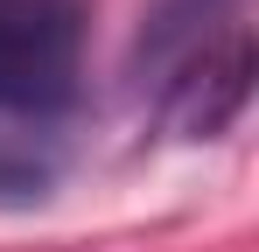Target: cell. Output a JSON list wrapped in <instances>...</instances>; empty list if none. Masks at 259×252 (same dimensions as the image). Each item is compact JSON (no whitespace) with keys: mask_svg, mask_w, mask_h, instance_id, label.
<instances>
[{"mask_svg":"<svg viewBox=\"0 0 259 252\" xmlns=\"http://www.w3.org/2000/svg\"><path fill=\"white\" fill-rule=\"evenodd\" d=\"M77 0H0V112H49L77 91Z\"/></svg>","mask_w":259,"mask_h":252,"instance_id":"cell-1","label":"cell"},{"mask_svg":"<svg viewBox=\"0 0 259 252\" xmlns=\"http://www.w3.org/2000/svg\"><path fill=\"white\" fill-rule=\"evenodd\" d=\"M49 182H56V161H49L42 147H28V140L0 133V203H28V196H49Z\"/></svg>","mask_w":259,"mask_h":252,"instance_id":"cell-3","label":"cell"},{"mask_svg":"<svg viewBox=\"0 0 259 252\" xmlns=\"http://www.w3.org/2000/svg\"><path fill=\"white\" fill-rule=\"evenodd\" d=\"M252 98V35L245 28H224V35L189 42L182 70L168 77V105H161V126L182 133V140H210L245 112Z\"/></svg>","mask_w":259,"mask_h":252,"instance_id":"cell-2","label":"cell"}]
</instances>
